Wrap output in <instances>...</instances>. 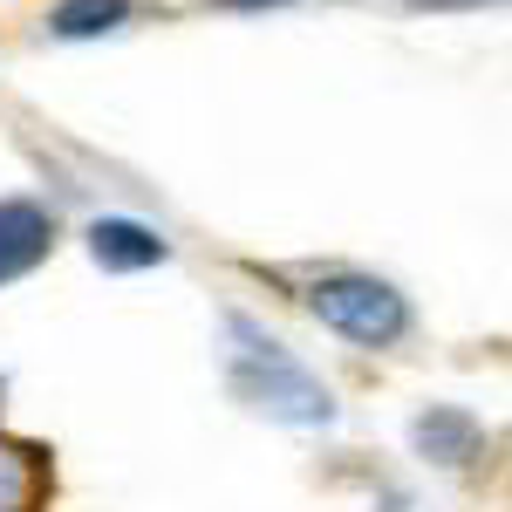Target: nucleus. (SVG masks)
Masks as SVG:
<instances>
[{"label": "nucleus", "mask_w": 512, "mask_h": 512, "mask_svg": "<svg viewBox=\"0 0 512 512\" xmlns=\"http://www.w3.org/2000/svg\"><path fill=\"white\" fill-rule=\"evenodd\" d=\"M315 315L328 321V328H342L349 342H396L403 335V301H396L383 280H362V274H335L315 287Z\"/></svg>", "instance_id": "f03ea898"}, {"label": "nucleus", "mask_w": 512, "mask_h": 512, "mask_svg": "<svg viewBox=\"0 0 512 512\" xmlns=\"http://www.w3.org/2000/svg\"><path fill=\"white\" fill-rule=\"evenodd\" d=\"M48 239H55V226H48L41 205H0V280L28 274L48 253Z\"/></svg>", "instance_id": "7ed1b4c3"}, {"label": "nucleus", "mask_w": 512, "mask_h": 512, "mask_svg": "<svg viewBox=\"0 0 512 512\" xmlns=\"http://www.w3.org/2000/svg\"><path fill=\"white\" fill-rule=\"evenodd\" d=\"M226 335H233V390L246 403L274 410L287 424H321L328 417V390L280 349L274 335H260L253 321H226Z\"/></svg>", "instance_id": "f257e3e1"}, {"label": "nucleus", "mask_w": 512, "mask_h": 512, "mask_svg": "<svg viewBox=\"0 0 512 512\" xmlns=\"http://www.w3.org/2000/svg\"><path fill=\"white\" fill-rule=\"evenodd\" d=\"M41 499H48V458L0 437V512H41Z\"/></svg>", "instance_id": "20e7f679"}, {"label": "nucleus", "mask_w": 512, "mask_h": 512, "mask_svg": "<svg viewBox=\"0 0 512 512\" xmlns=\"http://www.w3.org/2000/svg\"><path fill=\"white\" fill-rule=\"evenodd\" d=\"M89 239H96V260H103V267H158L164 260V239L144 233V226H130V219H103Z\"/></svg>", "instance_id": "39448f33"}, {"label": "nucleus", "mask_w": 512, "mask_h": 512, "mask_svg": "<svg viewBox=\"0 0 512 512\" xmlns=\"http://www.w3.org/2000/svg\"><path fill=\"white\" fill-rule=\"evenodd\" d=\"M117 14H123L117 0H89V7H69V14H62L55 28H62V35H89V28H110Z\"/></svg>", "instance_id": "423d86ee"}]
</instances>
